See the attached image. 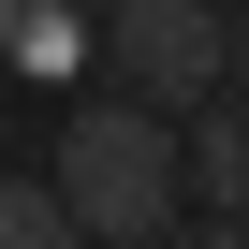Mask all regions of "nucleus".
<instances>
[{
	"label": "nucleus",
	"instance_id": "20e7f679",
	"mask_svg": "<svg viewBox=\"0 0 249 249\" xmlns=\"http://www.w3.org/2000/svg\"><path fill=\"white\" fill-rule=\"evenodd\" d=\"M0 249H103V234L73 220L59 176H0Z\"/></svg>",
	"mask_w": 249,
	"mask_h": 249
},
{
	"label": "nucleus",
	"instance_id": "f257e3e1",
	"mask_svg": "<svg viewBox=\"0 0 249 249\" xmlns=\"http://www.w3.org/2000/svg\"><path fill=\"white\" fill-rule=\"evenodd\" d=\"M59 191H73V220L103 234V249H161L176 234V191H191V132L161 103H73L59 117Z\"/></svg>",
	"mask_w": 249,
	"mask_h": 249
},
{
	"label": "nucleus",
	"instance_id": "0eeeda50",
	"mask_svg": "<svg viewBox=\"0 0 249 249\" xmlns=\"http://www.w3.org/2000/svg\"><path fill=\"white\" fill-rule=\"evenodd\" d=\"M234 88H249V0H234Z\"/></svg>",
	"mask_w": 249,
	"mask_h": 249
},
{
	"label": "nucleus",
	"instance_id": "39448f33",
	"mask_svg": "<svg viewBox=\"0 0 249 249\" xmlns=\"http://www.w3.org/2000/svg\"><path fill=\"white\" fill-rule=\"evenodd\" d=\"M15 44H30V59H59V73H73V59H88V15H15Z\"/></svg>",
	"mask_w": 249,
	"mask_h": 249
},
{
	"label": "nucleus",
	"instance_id": "423d86ee",
	"mask_svg": "<svg viewBox=\"0 0 249 249\" xmlns=\"http://www.w3.org/2000/svg\"><path fill=\"white\" fill-rule=\"evenodd\" d=\"M176 249H249V220H234V205H205V220H176Z\"/></svg>",
	"mask_w": 249,
	"mask_h": 249
},
{
	"label": "nucleus",
	"instance_id": "7ed1b4c3",
	"mask_svg": "<svg viewBox=\"0 0 249 249\" xmlns=\"http://www.w3.org/2000/svg\"><path fill=\"white\" fill-rule=\"evenodd\" d=\"M191 205H234L249 220V103H205L191 117Z\"/></svg>",
	"mask_w": 249,
	"mask_h": 249
},
{
	"label": "nucleus",
	"instance_id": "f03ea898",
	"mask_svg": "<svg viewBox=\"0 0 249 249\" xmlns=\"http://www.w3.org/2000/svg\"><path fill=\"white\" fill-rule=\"evenodd\" d=\"M103 59L132 103H220L234 88V0H103Z\"/></svg>",
	"mask_w": 249,
	"mask_h": 249
}]
</instances>
